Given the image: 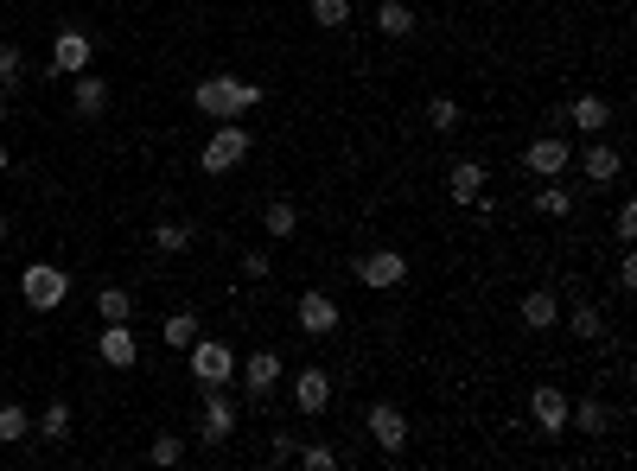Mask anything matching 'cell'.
Instances as JSON below:
<instances>
[{
    "mask_svg": "<svg viewBox=\"0 0 637 471\" xmlns=\"http://www.w3.org/2000/svg\"><path fill=\"white\" fill-rule=\"evenodd\" d=\"M351 274H357L370 293H389V287L408 281V255H402V249H370V255L351 261Z\"/></svg>",
    "mask_w": 637,
    "mask_h": 471,
    "instance_id": "5",
    "label": "cell"
},
{
    "mask_svg": "<svg viewBox=\"0 0 637 471\" xmlns=\"http://www.w3.org/2000/svg\"><path fill=\"white\" fill-rule=\"evenodd\" d=\"M64 293H71V274H64V268H51V261H32V268L20 274V300H26L32 312L64 306Z\"/></svg>",
    "mask_w": 637,
    "mask_h": 471,
    "instance_id": "4",
    "label": "cell"
},
{
    "mask_svg": "<svg viewBox=\"0 0 637 471\" xmlns=\"http://www.w3.org/2000/svg\"><path fill=\"white\" fill-rule=\"evenodd\" d=\"M313 26L319 32H344L351 26V0H313Z\"/></svg>",
    "mask_w": 637,
    "mask_h": 471,
    "instance_id": "27",
    "label": "cell"
},
{
    "mask_svg": "<svg viewBox=\"0 0 637 471\" xmlns=\"http://www.w3.org/2000/svg\"><path fill=\"white\" fill-rule=\"evenodd\" d=\"M606 121H612L606 96H574V109H567V128H580V134H606Z\"/></svg>",
    "mask_w": 637,
    "mask_h": 471,
    "instance_id": "17",
    "label": "cell"
},
{
    "mask_svg": "<svg viewBox=\"0 0 637 471\" xmlns=\"http://www.w3.org/2000/svg\"><path fill=\"white\" fill-rule=\"evenodd\" d=\"M0 121H7V90H0Z\"/></svg>",
    "mask_w": 637,
    "mask_h": 471,
    "instance_id": "39",
    "label": "cell"
},
{
    "mask_svg": "<svg viewBox=\"0 0 637 471\" xmlns=\"http://www.w3.org/2000/svg\"><path fill=\"white\" fill-rule=\"evenodd\" d=\"M147 459H153V465H166V471H172V465H185V440H179V433H160Z\"/></svg>",
    "mask_w": 637,
    "mask_h": 471,
    "instance_id": "31",
    "label": "cell"
},
{
    "mask_svg": "<svg viewBox=\"0 0 637 471\" xmlns=\"http://www.w3.org/2000/svg\"><path fill=\"white\" fill-rule=\"evenodd\" d=\"M536 211H542V217H567V211H574V191H567L561 179H542V191H536Z\"/></svg>",
    "mask_w": 637,
    "mask_h": 471,
    "instance_id": "26",
    "label": "cell"
},
{
    "mask_svg": "<svg viewBox=\"0 0 637 471\" xmlns=\"http://www.w3.org/2000/svg\"><path fill=\"white\" fill-rule=\"evenodd\" d=\"M0 236H7V211H0Z\"/></svg>",
    "mask_w": 637,
    "mask_h": 471,
    "instance_id": "41",
    "label": "cell"
},
{
    "mask_svg": "<svg viewBox=\"0 0 637 471\" xmlns=\"http://www.w3.org/2000/svg\"><path fill=\"white\" fill-rule=\"evenodd\" d=\"M612 236L625 242V249H631V242H637V204H631V198L618 204V217H612Z\"/></svg>",
    "mask_w": 637,
    "mask_h": 471,
    "instance_id": "33",
    "label": "cell"
},
{
    "mask_svg": "<svg viewBox=\"0 0 637 471\" xmlns=\"http://www.w3.org/2000/svg\"><path fill=\"white\" fill-rule=\"evenodd\" d=\"M567 427H580V433H599V427H606V408H599V401H580V408L567 401Z\"/></svg>",
    "mask_w": 637,
    "mask_h": 471,
    "instance_id": "30",
    "label": "cell"
},
{
    "mask_svg": "<svg viewBox=\"0 0 637 471\" xmlns=\"http://www.w3.org/2000/svg\"><path fill=\"white\" fill-rule=\"evenodd\" d=\"M71 102H77V115H102V109H109V83H102L96 71H77V83H71Z\"/></svg>",
    "mask_w": 637,
    "mask_h": 471,
    "instance_id": "18",
    "label": "cell"
},
{
    "mask_svg": "<svg viewBox=\"0 0 637 471\" xmlns=\"http://www.w3.org/2000/svg\"><path fill=\"white\" fill-rule=\"evenodd\" d=\"M26 71H20V45H0V90H13Z\"/></svg>",
    "mask_w": 637,
    "mask_h": 471,
    "instance_id": "35",
    "label": "cell"
},
{
    "mask_svg": "<svg viewBox=\"0 0 637 471\" xmlns=\"http://www.w3.org/2000/svg\"><path fill=\"white\" fill-rule=\"evenodd\" d=\"M281 376H287V363H281V351H249L243 357V389H249V401H268L274 389H281Z\"/></svg>",
    "mask_w": 637,
    "mask_h": 471,
    "instance_id": "7",
    "label": "cell"
},
{
    "mask_svg": "<svg viewBox=\"0 0 637 471\" xmlns=\"http://www.w3.org/2000/svg\"><path fill=\"white\" fill-rule=\"evenodd\" d=\"M255 102H262V83H249V77H204L192 90V109L211 121H243Z\"/></svg>",
    "mask_w": 637,
    "mask_h": 471,
    "instance_id": "1",
    "label": "cell"
},
{
    "mask_svg": "<svg viewBox=\"0 0 637 471\" xmlns=\"http://www.w3.org/2000/svg\"><path fill=\"white\" fill-rule=\"evenodd\" d=\"M294 408H300V414H325V408H332V376L313 370V363L294 370Z\"/></svg>",
    "mask_w": 637,
    "mask_h": 471,
    "instance_id": "12",
    "label": "cell"
},
{
    "mask_svg": "<svg viewBox=\"0 0 637 471\" xmlns=\"http://www.w3.org/2000/svg\"><path fill=\"white\" fill-rule=\"evenodd\" d=\"M294 452H300V446H294V433H287V427H274V433H268V459H274V465H287Z\"/></svg>",
    "mask_w": 637,
    "mask_h": 471,
    "instance_id": "36",
    "label": "cell"
},
{
    "mask_svg": "<svg viewBox=\"0 0 637 471\" xmlns=\"http://www.w3.org/2000/svg\"><path fill=\"white\" fill-rule=\"evenodd\" d=\"M32 433V414L20 408V401H0V446H20Z\"/></svg>",
    "mask_w": 637,
    "mask_h": 471,
    "instance_id": "24",
    "label": "cell"
},
{
    "mask_svg": "<svg viewBox=\"0 0 637 471\" xmlns=\"http://www.w3.org/2000/svg\"><path fill=\"white\" fill-rule=\"evenodd\" d=\"M7 166H13V160H7V147H0V172H7Z\"/></svg>",
    "mask_w": 637,
    "mask_h": 471,
    "instance_id": "40",
    "label": "cell"
},
{
    "mask_svg": "<svg viewBox=\"0 0 637 471\" xmlns=\"http://www.w3.org/2000/svg\"><path fill=\"white\" fill-rule=\"evenodd\" d=\"M262 230H268L274 242H294V230H300V211H294L287 198H274L268 211H262Z\"/></svg>",
    "mask_w": 637,
    "mask_h": 471,
    "instance_id": "21",
    "label": "cell"
},
{
    "mask_svg": "<svg viewBox=\"0 0 637 471\" xmlns=\"http://www.w3.org/2000/svg\"><path fill=\"white\" fill-rule=\"evenodd\" d=\"M516 312H523V325H529V331H555V325H561V300H555L548 287L523 293V306H516Z\"/></svg>",
    "mask_w": 637,
    "mask_h": 471,
    "instance_id": "16",
    "label": "cell"
},
{
    "mask_svg": "<svg viewBox=\"0 0 637 471\" xmlns=\"http://www.w3.org/2000/svg\"><path fill=\"white\" fill-rule=\"evenodd\" d=\"M364 427H370V440H376V452H389V459H395V452L408 446V414L395 408V401H376V408L364 414Z\"/></svg>",
    "mask_w": 637,
    "mask_h": 471,
    "instance_id": "8",
    "label": "cell"
},
{
    "mask_svg": "<svg viewBox=\"0 0 637 471\" xmlns=\"http://www.w3.org/2000/svg\"><path fill=\"white\" fill-rule=\"evenodd\" d=\"M529 414H536V427L555 440V433H567V395L555 389V382H542L536 395H529Z\"/></svg>",
    "mask_w": 637,
    "mask_h": 471,
    "instance_id": "13",
    "label": "cell"
},
{
    "mask_svg": "<svg viewBox=\"0 0 637 471\" xmlns=\"http://www.w3.org/2000/svg\"><path fill=\"white\" fill-rule=\"evenodd\" d=\"M618 287H625V293H637V255H631V249L618 255Z\"/></svg>",
    "mask_w": 637,
    "mask_h": 471,
    "instance_id": "38",
    "label": "cell"
},
{
    "mask_svg": "<svg viewBox=\"0 0 637 471\" xmlns=\"http://www.w3.org/2000/svg\"><path fill=\"white\" fill-rule=\"evenodd\" d=\"M96 357L109 363V370H134L141 344H134V331H128V325H102V338H96Z\"/></svg>",
    "mask_w": 637,
    "mask_h": 471,
    "instance_id": "14",
    "label": "cell"
},
{
    "mask_svg": "<svg viewBox=\"0 0 637 471\" xmlns=\"http://www.w3.org/2000/svg\"><path fill=\"white\" fill-rule=\"evenodd\" d=\"M192 382H198V395L230 389V382H236V351L217 344V338H192Z\"/></svg>",
    "mask_w": 637,
    "mask_h": 471,
    "instance_id": "3",
    "label": "cell"
},
{
    "mask_svg": "<svg viewBox=\"0 0 637 471\" xmlns=\"http://www.w3.org/2000/svg\"><path fill=\"white\" fill-rule=\"evenodd\" d=\"M294 465H300V471H338V452H332V446H300Z\"/></svg>",
    "mask_w": 637,
    "mask_h": 471,
    "instance_id": "32",
    "label": "cell"
},
{
    "mask_svg": "<svg viewBox=\"0 0 637 471\" xmlns=\"http://www.w3.org/2000/svg\"><path fill=\"white\" fill-rule=\"evenodd\" d=\"M567 331H574L580 344H599V338H606V319H599V306H574V312H567Z\"/></svg>",
    "mask_w": 637,
    "mask_h": 471,
    "instance_id": "25",
    "label": "cell"
},
{
    "mask_svg": "<svg viewBox=\"0 0 637 471\" xmlns=\"http://www.w3.org/2000/svg\"><path fill=\"white\" fill-rule=\"evenodd\" d=\"M580 172H587L593 185H612L618 172H625V153H618V147H606V141H593L587 153H580Z\"/></svg>",
    "mask_w": 637,
    "mask_h": 471,
    "instance_id": "15",
    "label": "cell"
},
{
    "mask_svg": "<svg viewBox=\"0 0 637 471\" xmlns=\"http://www.w3.org/2000/svg\"><path fill=\"white\" fill-rule=\"evenodd\" d=\"M376 32L383 39H408L415 32V7L408 0H376Z\"/></svg>",
    "mask_w": 637,
    "mask_h": 471,
    "instance_id": "20",
    "label": "cell"
},
{
    "mask_svg": "<svg viewBox=\"0 0 637 471\" xmlns=\"http://www.w3.org/2000/svg\"><path fill=\"white\" fill-rule=\"evenodd\" d=\"M427 121H434V134H459V102L434 96V102H427Z\"/></svg>",
    "mask_w": 637,
    "mask_h": 471,
    "instance_id": "29",
    "label": "cell"
},
{
    "mask_svg": "<svg viewBox=\"0 0 637 471\" xmlns=\"http://www.w3.org/2000/svg\"><path fill=\"white\" fill-rule=\"evenodd\" d=\"M236 421H243V408H236V401H230V389H211V395H204V446H223V440H230V433H236Z\"/></svg>",
    "mask_w": 637,
    "mask_h": 471,
    "instance_id": "10",
    "label": "cell"
},
{
    "mask_svg": "<svg viewBox=\"0 0 637 471\" xmlns=\"http://www.w3.org/2000/svg\"><path fill=\"white\" fill-rule=\"evenodd\" d=\"M96 319H102V325H128V319H134L128 287H102V293H96Z\"/></svg>",
    "mask_w": 637,
    "mask_h": 471,
    "instance_id": "22",
    "label": "cell"
},
{
    "mask_svg": "<svg viewBox=\"0 0 637 471\" xmlns=\"http://www.w3.org/2000/svg\"><path fill=\"white\" fill-rule=\"evenodd\" d=\"M45 440H64V433H71V408H64V401H51V408H45Z\"/></svg>",
    "mask_w": 637,
    "mask_h": 471,
    "instance_id": "34",
    "label": "cell"
},
{
    "mask_svg": "<svg viewBox=\"0 0 637 471\" xmlns=\"http://www.w3.org/2000/svg\"><path fill=\"white\" fill-rule=\"evenodd\" d=\"M160 338L172 344V351H192V338H198V319H192V312H172V319L160 325Z\"/></svg>",
    "mask_w": 637,
    "mask_h": 471,
    "instance_id": "28",
    "label": "cell"
},
{
    "mask_svg": "<svg viewBox=\"0 0 637 471\" xmlns=\"http://www.w3.org/2000/svg\"><path fill=\"white\" fill-rule=\"evenodd\" d=\"M268 274H274V268H268V255H262V249H249V255H243V281H268Z\"/></svg>",
    "mask_w": 637,
    "mask_h": 471,
    "instance_id": "37",
    "label": "cell"
},
{
    "mask_svg": "<svg viewBox=\"0 0 637 471\" xmlns=\"http://www.w3.org/2000/svg\"><path fill=\"white\" fill-rule=\"evenodd\" d=\"M153 249H166V255H185V249H192V223H179V217L153 223Z\"/></svg>",
    "mask_w": 637,
    "mask_h": 471,
    "instance_id": "23",
    "label": "cell"
},
{
    "mask_svg": "<svg viewBox=\"0 0 637 471\" xmlns=\"http://www.w3.org/2000/svg\"><path fill=\"white\" fill-rule=\"evenodd\" d=\"M523 166L536 172V179H561V172L574 166V147H567L561 134H542V141H529V147H523Z\"/></svg>",
    "mask_w": 637,
    "mask_h": 471,
    "instance_id": "9",
    "label": "cell"
},
{
    "mask_svg": "<svg viewBox=\"0 0 637 471\" xmlns=\"http://www.w3.org/2000/svg\"><path fill=\"white\" fill-rule=\"evenodd\" d=\"M90 32H58V39H51V71L58 77H77V71H90Z\"/></svg>",
    "mask_w": 637,
    "mask_h": 471,
    "instance_id": "11",
    "label": "cell"
},
{
    "mask_svg": "<svg viewBox=\"0 0 637 471\" xmlns=\"http://www.w3.org/2000/svg\"><path fill=\"white\" fill-rule=\"evenodd\" d=\"M478 191H485V166H478V160H459L453 172H446V198H453V204H472Z\"/></svg>",
    "mask_w": 637,
    "mask_h": 471,
    "instance_id": "19",
    "label": "cell"
},
{
    "mask_svg": "<svg viewBox=\"0 0 637 471\" xmlns=\"http://www.w3.org/2000/svg\"><path fill=\"white\" fill-rule=\"evenodd\" d=\"M294 325L306 331V338H332V331L344 325L338 319V300H332V293H319V287L300 293V300H294Z\"/></svg>",
    "mask_w": 637,
    "mask_h": 471,
    "instance_id": "6",
    "label": "cell"
},
{
    "mask_svg": "<svg viewBox=\"0 0 637 471\" xmlns=\"http://www.w3.org/2000/svg\"><path fill=\"white\" fill-rule=\"evenodd\" d=\"M249 147H255V134L243 128V121H223V128L204 141V153H198V172H211V179H223V172H236L249 160Z\"/></svg>",
    "mask_w": 637,
    "mask_h": 471,
    "instance_id": "2",
    "label": "cell"
}]
</instances>
